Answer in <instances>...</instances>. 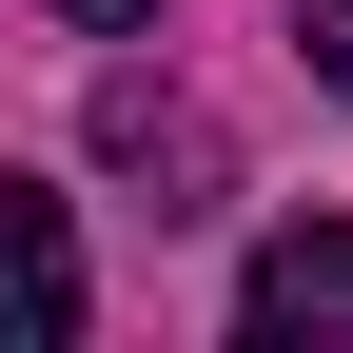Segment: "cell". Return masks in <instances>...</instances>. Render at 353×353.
I'll return each instance as SVG.
<instances>
[{"label": "cell", "instance_id": "obj_5", "mask_svg": "<svg viewBox=\"0 0 353 353\" xmlns=\"http://www.w3.org/2000/svg\"><path fill=\"white\" fill-rule=\"evenodd\" d=\"M59 20H157V0H59Z\"/></svg>", "mask_w": 353, "mask_h": 353}, {"label": "cell", "instance_id": "obj_4", "mask_svg": "<svg viewBox=\"0 0 353 353\" xmlns=\"http://www.w3.org/2000/svg\"><path fill=\"white\" fill-rule=\"evenodd\" d=\"M294 59H314L334 99H353V0H294Z\"/></svg>", "mask_w": 353, "mask_h": 353}, {"label": "cell", "instance_id": "obj_1", "mask_svg": "<svg viewBox=\"0 0 353 353\" xmlns=\"http://www.w3.org/2000/svg\"><path fill=\"white\" fill-rule=\"evenodd\" d=\"M236 334H255V353H353V236H334V216L255 236V275H236Z\"/></svg>", "mask_w": 353, "mask_h": 353}, {"label": "cell", "instance_id": "obj_3", "mask_svg": "<svg viewBox=\"0 0 353 353\" xmlns=\"http://www.w3.org/2000/svg\"><path fill=\"white\" fill-rule=\"evenodd\" d=\"M99 157L138 176L157 216H216V118H196V99H157V79H118V99H99Z\"/></svg>", "mask_w": 353, "mask_h": 353}, {"label": "cell", "instance_id": "obj_2", "mask_svg": "<svg viewBox=\"0 0 353 353\" xmlns=\"http://www.w3.org/2000/svg\"><path fill=\"white\" fill-rule=\"evenodd\" d=\"M59 334H79V216L0 176V353H59Z\"/></svg>", "mask_w": 353, "mask_h": 353}]
</instances>
